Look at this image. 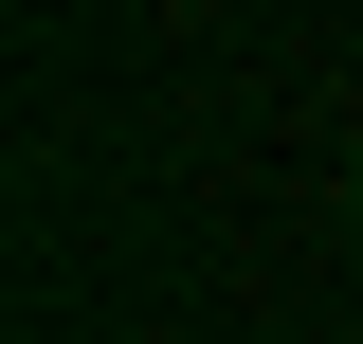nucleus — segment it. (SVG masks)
I'll list each match as a JSON object with an SVG mask.
<instances>
[{
	"mask_svg": "<svg viewBox=\"0 0 363 344\" xmlns=\"http://www.w3.org/2000/svg\"><path fill=\"white\" fill-rule=\"evenodd\" d=\"M345 217H363V164H345Z\"/></svg>",
	"mask_w": 363,
	"mask_h": 344,
	"instance_id": "1",
	"label": "nucleus"
}]
</instances>
